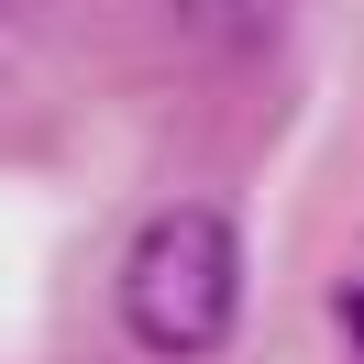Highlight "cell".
Listing matches in <instances>:
<instances>
[{"mask_svg": "<svg viewBox=\"0 0 364 364\" xmlns=\"http://www.w3.org/2000/svg\"><path fill=\"white\" fill-rule=\"evenodd\" d=\"M232 320H243V232H232V210H210V199L155 210L133 232V254H122V331L166 364H199L232 342Z\"/></svg>", "mask_w": 364, "mask_h": 364, "instance_id": "obj_1", "label": "cell"}, {"mask_svg": "<svg viewBox=\"0 0 364 364\" xmlns=\"http://www.w3.org/2000/svg\"><path fill=\"white\" fill-rule=\"evenodd\" d=\"M287 11L298 0H177V33L199 55H232V67H243V55H265L276 33H287Z\"/></svg>", "mask_w": 364, "mask_h": 364, "instance_id": "obj_2", "label": "cell"}, {"mask_svg": "<svg viewBox=\"0 0 364 364\" xmlns=\"http://www.w3.org/2000/svg\"><path fill=\"white\" fill-rule=\"evenodd\" d=\"M342 331H353V353H364V287H342Z\"/></svg>", "mask_w": 364, "mask_h": 364, "instance_id": "obj_3", "label": "cell"}]
</instances>
